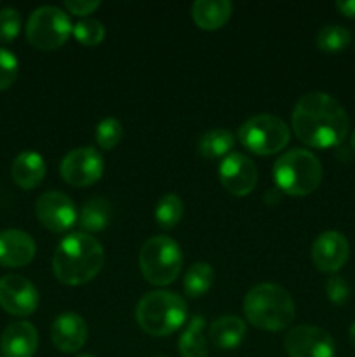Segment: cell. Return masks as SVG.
<instances>
[{"label":"cell","instance_id":"cell-5","mask_svg":"<svg viewBox=\"0 0 355 357\" xmlns=\"http://www.w3.org/2000/svg\"><path fill=\"white\" fill-rule=\"evenodd\" d=\"M274 180L282 194L305 197L319 188L322 181V164L308 150L292 149L277 159Z\"/></svg>","mask_w":355,"mask_h":357},{"label":"cell","instance_id":"cell-26","mask_svg":"<svg viewBox=\"0 0 355 357\" xmlns=\"http://www.w3.org/2000/svg\"><path fill=\"white\" fill-rule=\"evenodd\" d=\"M183 216V201L180 195L167 194L159 201L155 208V220L162 229H174Z\"/></svg>","mask_w":355,"mask_h":357},{"label":"cell","instance_id":"cell-24","mask_svg":"<svg viewBox=\"0 0 355 357\" xmlns=\"http://www.w3.org/2000/svg\"><path fill=\"white\" fill-rule=\"evenodd\" d=\"M214 282V271L205 261H197L188 268L183 281V289L190 298H200L211 289Z\"/></svg>","mask_w":355,"mask_h":357},{"label":"cell","instance_id":"cell-30","mask_svg":"<svg viewBox=\"0 0 355 357\" xmlns=\"http://www.w3.org/2000/svg\"><path fill=\"white\" fill-rule=\"evenodd\" d=\"M21 16L13 7H6L0 10V42L9 44L19 35Z\"/></svg>","mask_w":355,"mask_h":357},{"label":"cell","instance_id":"cell-31","mask_svg":"<svg viewBox=\"0 0 355 357\" xmlns=\"http://www.w3.org/2000/svg\"><path fill=\"white\" fill-rule=\"evenodd\" d=\"M350 284L341 275H331L326 282V295L334 305H345L350 300Z\"/></svg>","mask_w":355,"mask_h":357},{"label":"cell","instance_id":"cell-34","mask_svg":"<svg viewBox=\"0 0 355 357\" xmlns=\"http://www.w3.org/2000/svg\"><path fill=\"white\" fill-rule=\"evenodd\" d=\"M281 194L282 192L278 190V188H270V190H267V195H265V202H267L268 206H275L281 201Z\"/></svg>","mask_w":355,"mask_h":357},{"label":"cell","instance_id":"cell-10","mask_svg":"<svg viewBox=\"0 0 355 357\" xmlns=\"http://www.w3.org/2000/svg\"><path fill=\"white\" fill-rule=\"evenodd\" d=\"M35 215L47 230L63 234L77 223L79 213L75 204L63 192H45L35 202Z\"/></svg>","mask_w":355,"mask_h":357},{"label":"cell","instance_id":"cell-22","mask_svg":"<svg viewBox=\"0 0 355 357\" xmlns=\"http://www.w3.org/2000/svg\"><path fill=\"white\" fill-rule=\"evenodd\" d=\"M204 330L205 323L200 316H194L188 321L178 342V351L181 357H207V340Z\"/></svg>","mask_w":355,"mask_h":357},{"label":"cell","instance_id":"cell-23","mask_svg":"<svg viewBox=\"0 0 355 357\" xmlns=\"http://www.w3.org/2000/svg\"><path fill=\"white\" fill-rule=\"evenodd\" d=\"M235 138L228 129L216 128L207 131L198 139V152L205 159H225L228 153H232Z\"/></svg>","mask_w":355,"mask_h":357},{"label":"cell","instance_id":"cell-33","mask_svg":"<svg viewBox=\"0 0 355 357\" xmlns=\"http://www.w3.org/2000/svg\"><path fill=\"white\" fill-rule=\"evenodd\" d=\"M336 9L340 10L343 16L355 17V0H338Z\"/></svg>","mask_w":355,"mask_h":357},{"label":"cell","instance_id":"cell-8","mask_svg":"<svg viewBox=\"0 0 355 357\" xmlns=\"http://www.w3.org/2000/svg\"><path fill=\"white\" fill-rule=\"evenodd\" d=\"M73 31L68 14L54 6H44L30 14L26 23V38L40 51L59 49Z\"/></svg>","mask_w":355,"mask_h":357},{"label":"cell","instance_id":"cell-7","mask_svg":"<svg viewBox=\"0 0 355 357\" xmlns=\"http://www.w3.org/2000/svg\"><path fill=\"white\" fill-rule=\"evenodd\" d=\"M239 139L256 155H274L284 150L291 139L289 126L277 115L260 114L247 119L239 128Z\"/></svg>","mask_w":355,"mask_h":357},{"label":"cell","instance_id":"cell-25","mask_svg":"<svg viewBox=\"0 0 355 357\" xmlns=\"http://www.w3.org/2000/svg\"><path fill=\"white\" fill-rule=\"evenodd\" d=\"M352 42V33L341 24H327V26L320 28L319 33L315 37V45L322 52H341L347 49Z\"/></svg>","mask_w":355,"mask_h":357},{"label":"cell","instance_id":"cell-21","mask_svg":"<svg viewBox=\"0 0 355 357\" xmlns=\"http://www.w3.org/2000/svg\"><path fill=\"white\" fill-rule=\"evenodd\" d=\"M111 218V204L103 197H93L82 206L77 223L84 234L101 232L108 227Z\"/></svg>","mask_w":355,"mask_h":357},{"label":"cell","instance_id":"cell-3","mask_svg":"<svg viewBox=\"0 0 355 357\" xmlns=\"http://www.w3.org/2000/svg\"><path fill=\"white\" fill-rule=\"evenodd\" d=\"M244 314L258 330L282 331L294 321V300L282 286L263 282L247 291Z\"/></svg>","mask_w":355,"mask_h":357},{"label":"cell","instance_id":"cell-27","mask_svg":"<svg viewBox=\"0 0 355 357\" xmlns=\"http://www.w3.org/2000/svg\"><path fill=\"white\" fill-rule=\"evenodd\" d=\"M72 35L75 37V40L79 44L87 45V47H94V45H100L101 42L104 40V35H106V30H104L103 23L97 20H82L73 26Z\"/></svg>","mask_w":355,"mask_h":357},{"label":"cell","instance_id":"cell-4","mask_svg":"<svg viewBox=\"0 0 355 357\" xmlns=\"http://www.w3.org/2000/svg\"><path fill=\"white\" fill-rule=\"evenodd\" d=\"M188 319V305L174 291H150L136 307V321L145 333L152 337H169Z\"/></svg>","mask_w":355,"mask_h":357},{"label":"cell","instance_id":"cell-38","mask_svg":"<svg viewBox=\"0 0 355 357\" xmlns=\"http://www.w3.org/2000/svg\"><path fill=\"white\" fill-rule=\"evenodd\" d=\"M155 357H166V356H155Z\"/></svg>","mask_w":355,"mask_h":357},{"label":"cell","instance_id":"cell-12","mask_svg":"<svg viewBox=\"0 0 355 357\" xmlns=\"http://www.w3.org/2000/svg\"><path fill=\"white\" fill-rule=\"evenodd\" d=\"M284 347L291 357H334V340L326 330L317 326H296L284 338Z\"/></svg>","mask_w":355,"mask_h":357},{"label":"cell","instance_id":"cell-11","mask_svg":"<svg viewBox=\"0 0 355 357\" xmlns=\"http://www.w3.org/2000/svg\"><path fill=\"white\" fill-rule=\"evenodd\" d=\"M40 296L33 282L23 275L9 274L0 279V307L7 314L16 317H26L37 310Z\"/></svg>","mask_w":355,"mask_h":357},{"label":"cell","instance_id":"cell-6","mask_svg":"<svg viewBox=\"0 0 355 357\" xmlns=\"http://www.w3.org/2000/svg\"><path fill=\"white\" fill-rule=\"evenodd\" d=\"M183 265V255L176 241L155 236L143 244L139 251V268L150 284L169 286L178 279Z\"/></svg>","mask_w":355,"mask_h":357},{"label":"cell","instance_id":"cell-36","mask_svg":"<svg viewBox=\"0 0 355 357\" xmlns=\"http://www.w3.org/2000/svg\"><path fill=\"white\" fill-rule=\"evenodd\" d=\"M350 143H352V149L355 150V131L352 132V139H350Z\"/></svg>","mask_w":355,"mask_h":357},{"label":"cell","instance_id":"cell-2","mask_svg":"<svg viewBox=\"0 0 355 357\" xmlns=\"http://www.w3.org/2000/svg\"><path fill=\"white\" fill-rule=\"evenodd\" d=\"M104 264V250L90 234L75 232L58 244L52 257V272L61 284L82 286L93 281Z\"/></svg>","mask_w":355,"mask_h":357},{"label":"cell","instance_id":"cell-13","mask_svg":"<svg viewBox=\"0 0 355 357\" xmlns=\"http://www.w3.org/2000/svg\"><path fill=\"white\" fill-rule=\"evenodd\" d=\"M219 181L235 197H246L256 188L258 167L253 160L240 152H232L221 160Z\"/></svg>","mask_w":355,"mask_h":357},{"label":"cell","instance_id":"cell-35","mask_svg":"<svg viewBox=\"0 0 355 357\" xmlns=\"http://www.w3.org/2000/svg\"><path fill=\"white\" fill-rule=\"evenodd\" d=\"M350 342H352V345H354V349H355V321H354V324L350 326Z\"/></svg>","mask_w":355,"mask_h":357},{"label":"cell","instance_id":"cell-29","mask_svg":"<svg viewBox=\"0 0 355 357\" xmlns=\"http://www.w3.org/2000/svg\"><path fill=\"white\" fill-rule=\"evenodd\" d=\"M19 61L9 49L0 47V91H6L16 82Z\"/></svg>","mask_w":355,"mask_h":357},{"label":"cell","instance_id":"cell-15","mask_svg":"<svg viewBox=\"0 0 355 357\" xmlns=\"http://www.w3.org/2000/svg\"><path fill=\"white\" fill-rule=\"evenodd\" d=\"M87 335H89V330H87L86 321L75 312L61 314L56 317L51 326L52 345L65 354L79 352L86 345Z\"/></svg>","mask_w":355,"mask_h":357},{"label":"cell","instance_id":"cell-17","mask_svg":"<svg viewBox=\"0 0 355 357\" xmlns=\"http://www.w3.org/2000/svg\"><path fill=\"white\" fill-rule=\"evenodd\" d=\"M38 347V333L26 321L10 323L0 337L3 357H33Z\"/></svg>","mask_w":355,"mask_h":357},{"label":"cell","instance_id":"cell-20","mask_svg":"<svg viewBox=\"0 0 355 357\" xmlns=\"http://www.w3.org/2000/svg\"><path fill=\"white\" fill-rule=\"evenodd\" d=\"M246 323L237 316L218 317L209 328V338L219 351H233L246 338Z\"/></svg>","mask_w":355,"mask_h":357},{"label":"cell","instance_id":"cell-37","mask_svg":"<svg viewBox=\"0 0 355 357\" xmlns=\"http://www.w3.org/2000/svg\"><path fill=\"white\" fill-rule=\"evenodd\" d=\"M77 357H94V356H90V354H80V356H77Z\"/></svg>","mask_w":355,"mask_h":357},{"label":"cell","instance_id":"cell-14","mask_svg":"<svg viewBox=\"0 0 355 357\" xmlns=\"http://www.w3.org/2000/svg\"><path fill=\"white\" fill-rule=\"evenodd\" d=\"M350 257V244L347 237L336 230L322 232L312 246V261L324 274H336Z\"/></svg>","mask_w":355,"mask_h":357},{"label":"cell","instance_id":"cell-32","mask_svg":"<svg viewBox=\"0 0 355 357\" xmlns=\"http://www.w3.org/2000/svg\"><path fill=\"white\" fill-rule=\"evenodd\" d=\"M101 6V2L97 0H66L65 2V9L68 10L70 14H75V16H89L93 14L97 7Z\"/></svg>","mask_w":355,"mask_h":357},{"label":"cell","instance_id":"cell-9","mask_svg":"<svg viewBox=\"0 0 355 357\" xmlns=\"http://www.w3.org/2000/svg\"><path fill=\"white\" fill-rule=\"evenodd\" d=\"M59 173L72 187H90L103 176L104 159L93 146H80L63 157Z\"/></svg>","mask_w":355,"mask_h":357},{"label":"cell","instance_id":"cell-18","mask_svg":"<svg viewBox=\"0 0 355 357\" xmlns=\"http://www.w3.org/2000/svg\"><path fill=\"white\" fill-rule=\"evenodd\" d=\"M45 160L44 157L33 150H24L19 155L14 159L13 167H10V174L17 187L24 188V190H31V188L38 187L45 178Z\"/></svg>","mask_w":355,"mask_h":357},{"label":"cell","instance_id":"cell-1","mask_svg":"<svg viewBox=\"0 0 355 357\" xmlns=\"http://www.w3.org/2000/svg\"><path fill=\"white\" fill-rule=\"evenodd\" d=\"M292 129L312 149H333L348 135V115L340 101L326 93H308L292 110Z\"/></svg>","mask_w":355,"mask_h":357},{"label":"cell","instance_id":"cell-19","mask_svg":"<svg viewBox=\"0 0 355 357\" xmlns=\"http://www.w3.org/2000/svg\"><path fill=\"white\" fill-rule=\"evenodd\" d=\"M232 10L233 6L228 0H197L191 6V20L200 30L214 31L228 23Z\"/></svg>","mask_w":355,"mask_h":357},{"label":"cell","instance_id":"cell-28","mask_svg":"<svg viewBox=\"0 0 355 357\" xmlns=\"http://www.w3.org/2000/svg\"><path fill=\"white\" fill-rule=\"evenodd\" d=\"M124 129L122 124L113 117H106L97 124L96 128V143L101 150H111L120 143Z\"/></svg>","mask_w":355,"mask_h":357},{"label":"cell","instance_id":"cell-16","mask_svg":"<svg viewBox=\"0 0 355 357\" xmlns=\"http://www.w3.org/2000/svg\"><path fill=\"white\" fill-rule=\"evenodd\" d=\"M37 244L30 234L17 229L0 232V265L2 267H24L35 258Z\"/></svg>","mask_w":355,"mask_h":357}]
</instances>
